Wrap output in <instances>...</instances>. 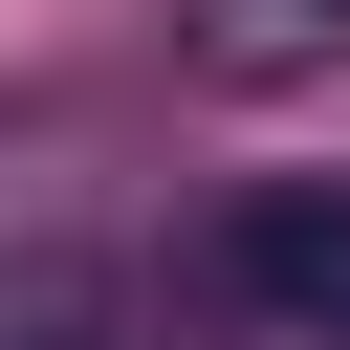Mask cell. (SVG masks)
<instances>
[{
  "label": "cell",
  "mask_w": 350,
  "mask_h": 350,
  "mask_svg": "<svg viewBox=\"0 0 350 350\" xmlns=\"http://www.w3.org/2000/svg\"><path fill=\"white\" fill-rule=\"evenodd\" d=\"M219 284L284 328V350H350V175H262L219 219Z\"/></svg>",
  "instance_id": "1"
},
{
  "label": "cell",
  "mask_w": 350,
  "mask_h": 350,
  "mask_svg": "<svg viewBox=\"0 0 350 350\" xmlns=\"http://www.w3.org/2000/svg\"><path fill=\"white\" fill-rule=\"evenodd\" d=\"M175 66L197 88H328L350 66V0H175Z\"/></svg>",
  "instance_id": "2"
}]
</instances>
